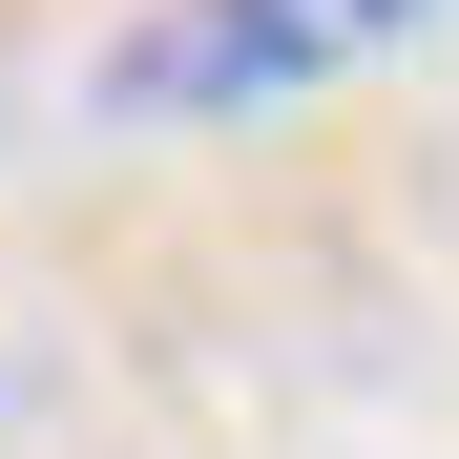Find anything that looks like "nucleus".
Segmentation results:
<instances>
[{
    "label": "nucleus",
    "mask_w": 459,
    "mask_h": 459,
    "mask_svg": "<svg viewBox=\"0 0 459 459\" xmlns=\"http://www.w3.org/2000/svg\"><path fill=\"white\" fill-rule=\"evenodd\" d=\"M438 0H146L105 42V126H251V105H314L355 63H397Z\"/></svg>",
    "instance_id": "obj_1"
}]
</instances>
